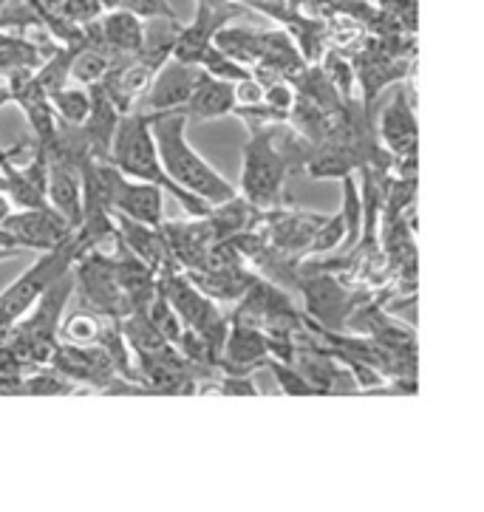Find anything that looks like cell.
I'll return each mask as SVG.
<instances>
[{
    "label": "cell",
    "instance_id": "1",
    "mask_svg": "<svg viewBox=\"0 0 484 512\" xmlns=\"http://www.w3.org/2000/svg\"><path fill=\"white\" fill-rule=\"evenodd\" d=\"M151 131L153 142H156V153L162 159V167L167 170V176L173 182L184 187L187 193L199 196L201 201H207L210 207H216L221 201H230L235 193V187L216 167H210L201 159L196 150L190 148L187 142V116L182 111H162V114H151Z\"/></svg>",
    "mask_w": 484,
    "mask_h": 512
},
{
    "label": "cell",
    "instance_id": "2",
    "mask_svg": "<svg viewBox=\"0 0 484 512\" xmlns=\"http://www.w3.org/2000/svg\"><path fill=\"white\" fill-rule=\"evenodd\" d=\"M108 162L119 167L131 179L162 187L167 196H173V199L182 204L184 210L190 213V218H201V215H207V210H210L207 201H201L199 196L187 193L184 187H179V184L167 176V170L162 167V159L156 153V142H153L151 114L131 111V114L119 116L117 131H114V139H111V150H108Z\"/></svg>",
    "mask_w": 484,
    "mask_h": 512
},
{
    "label": "cell",
    "instance_id": "3",
    "mask_svg": "<svg viewBox=\"0 0 484 512\" xmlns=\"http://www.w3.org/2000/svg\"><path fill=\"white\" fill-rule=\"evenodd\" d=\"M74 269L63 272L49 289L37 298L29 312L17 320L15 326L6 329V340L23 363L49 365L54 348L60 343V323L66 312L68 300L74 298Z\"/></svg>",
    "mask_w": 484,
    "mask_h": 512
},
{
    "label": "cell",
    "instance_id": "4",
    "mask_svg": "<svg viewBox=\"0 0 484 512\" xmlns=\"http://www.w3.org/2000/svg\"><path fill=\"white\" fill-rule=\"evenodd\" d=\"M278 125L252 128L250 142L244 145L241 193L238 196L250 201L255 210L281 207V199H284V179L289 173V165L278 148Z\"/></svg>",
    "mask_w": 484,
    "mask_h": 512
},
{
    "label": "cell",
    "instance_id": "5",
    "mask_svg": "<svg viewBox=\"0 0 484 512\" xmlns=\"http://www.w3.org/2000/svg\"><path fill=\"white\" fill-rule=\"evenodd\" d=\"M97 187L111 215H125L131 221L159 227L165 221V190L151 182H139L125 176L108 159H94Z\"/></svg>",
    "mask_w": 484,
    "mask_h": 512
},
{
    "label": "cell",
    "instance_id": "6",
    "mask_svg": "<svg viewBox=\"0 0 484 512\" xmlns=\"http://www.w3.org/2000/svg\"><path fill=\"white\" fill-rule=\"evenodd\" d=\"M77 258H80V252H77V244H74V235L68 238L66 244L49 249V252H40V258L0 292V329L15 326L51 283L74 266Z\"/></svg>",
    "mask_w": 484,
    "mask_h": 512
},
{
    "label": "cell",
    "instance_id": "7",
    "mask_svg": "<svg viewBox=\"0 0 484 512\" xmlns=\"http://www.w3.org/2000/svg\"><path fill=\"white\" fill-rule=\"evenodd\" d=\"M204 80V68L193 63H179L173 57H167L153 74L148 91L142 94V100L136 102V111L142 114H162V111H179L184 102L190 100V94L196 91V85Z\"/></svg>",
    "mask_w": 484,
    "mask_h": 512
},
{
    "label": "cell",
    "instance_id": "8",
    "mask_svg": "<svg viewBox=\"0 0 484 512\" xmlns=\"http://www.w3.org/2000/svg\"><path fill=\"white\" fill-rule=\"evenodd\" d=\"M17 241L20 249L49 252V249L66 244L74 230L66 224V218L54 213L51 207H34V210H12L0 224Z\"/></svg>",
    "mask_w": 484,
    "mask_h": 512
},
{
    "label": "cell",
    "instance_id": "9",
    "mask_svg": "<svg viewBox=\"0 0 484 512\" xmlns=\"http://www.w3.org/2000/svg\"><path fill=\"white\" fill-rule=\"evenodd\" d=\"M49 365H54L60 374H66L68 380L77 382L80 388L88 385L94 391H102L111 380H117V368L111 363V357L105 354L100 343H66L60 340L54 354H51Z\"/></svg>",
    "mask_w": 484,
    "mask_h": 512
},
{
    "label": "cell",
    "instance_id": "10",
    "mask_svg": "<svg viewBox=\"0 0 484 512\" xmlns=\"http://www.w3.org/2000/svg\"><path fill=\"white\" fill-rule=\"evenodd\" d=\"M159 230L165 235L173 261L182 266L184 272L204 269L207 258H210V249L216 247L218 241L204 215L193 218V221H162Z\"/></svg>",
    "mask_w": 484,
    "mask_h": 512
},
{
    "label": "cell",
    "instance_id": "11",
    "mask_svg": "<svg viewBox=\"0 0 484 512\" xmlns=\"http://www.w3.org/2000/svg\"><path fill=\"white\" fill-rule=\"evenodd\" d=\"M377 131H380V145L391 153V159L417 153V116H414L411 94H408L405 85H400L394 100L388 102V108L380 116V128Z\"/></svg>",
    "mask_w": 484,
    "mask_h": 512
},
{
    "label": "cell",
    "instance_id": "12",
    "mask_svg": "<svg viewBox=\"0 0 484 512\" xmlns=\"http://www.w3.org/2000/svg\"><path fill=\"white\" fill-rule=\"evenodd\" d=\"M46 201L54 213L66 218L71 230L80 227L83 218V176L80 167L66 159H49V179H46Z\"/></svg>",
    "mask_w": 484,
    "mask_h": 512
},
{
    "label": "cell",
    "instance_id": "13",
    "mask_svg": "<svg viewBox=\"0 0 484 512\" xmlns=\"http://www.w3.org/2000/svg\"><path fill=\"white\" fill-rule=\"evenodd\" d=\"M114 224H117V232H119V238H122V244L131 249L136 258L148 266L151 272H156V278H159V272H165L167 266H179L176 261H173L170 247H167L165 235H162L159 227L139 224V221L125 218V215H114ZM179 269H182V266H179Z\"/></svg>",
    "mask_w": 484,
    "mask_h": 512
},
{
    "label": "cell",
    "instance_id": "14",
    "mask_svg": "<svg viewBox=\"0 0 484 512\" xmlns=\"http://www.w3.org/2000/svg\"><path fill=\"white\" fill-rule=\"evenodd\" d=\"M97 26H100L102 49L111 51L114 57H136L142 51L145 23L136 15H131L128 9L114 6V9L102 12L97 17Z\"/></svg>",
    "mask_w": 484,
    "mask_h": 512
},
{
    "label": "cell",
    "instance_id": "15",
    "mask_svg": "<svg viewBox=\"0 0 484 512\" xmlns=\"http://www.w3.org/2000/svg\"><path fill=\"white\" fill-rule=\"evenodd\" d=\"M190 281L199 286L210 300L216 303H238L241 295L250 289V283L258 278L247 264L221 266V269H196V272H184Z\"/></svg>",
    "mask_w": 484,
    "mask_h": 512
},
{
    "label": "cell",
    "instance_id": "16",
    "mask_svg": "<svg viewBox=\"0 0 484 512\" xmlns=\"http://www.w3.org/2000/svg\"><path fill=\"white\" fill-rule=\"evenodd\" d=\"M235 83L227 80H216L204 71V80L196 85V91L190 94V100L184 102L182 111L187 119H221V116H230L235 108Z\"/></svg>",
    "mask_w": 484,
    "mask_h": 512
},
{
    "label": "cell",
    "instance_id": "17",
    "mask_svg": "<svg viewBox=\"0 0 484 512\" xmlns=\"http://www.w3.org/2000/svg\"><path fill=\"white\" fill-rule=\"evenodd\" d=\"M83 388L77 382H71L66 374H60L54 365H34L23 374V380L17 382L12 397H68V394H80Z\"/></svg>",
    "mask_w": 484,
    "mask_h": 512
},
{
    "label": "cell",
    "instance_id": "18",
    "mask_svg": "<svg viewBox=\"0 0 484 512\" xmlns=\"http://www.w3.org/2000/svg\"><path fill=\"white\" fill-rule=\"evenodd\" d=\"M213 46L218 51H224L227 57H233L235 63H241V66H247L252 71V66L258 63V51H261V32L227 23L213 34Z\"/></svg>",
    "mask_w": 484,
    "mask_h": 512
},
{
    "label": "cell",
    "instance_id": "19",
    "mask_svg": "<svg viewBox=\"0 0 484 512\" xmlns=\"http://www.w3.org/2000/svg\"><path fill=\"white\" fill-rule=\"evenodd\" d=\"M117 60L119 57H114L111 51L83 46V49L74 51L68 80H71V85H83V88H88V85H94V83H102V80H105V74L111 71V66H114Z\"/></svg>",
    "mask_w": 484,
    "mask_h": 512
},
{
    "label": "cell",
    "instance_id": "20",
    "mask_svg": "<svg viewBox=\"0 0 484 512\" xmlns=\"http://www.w3.org/2000/svg\"><path fill=\"white\" fill-rule=\"evenodd\" d=\"M74 51L71 46H54V49L43 57V63L34 68V80L37 85L46 91V94H54V91H60V88H66L71 80H68V71H71V60H74Z\"/></svg>",
    "mask_w": 484,
    "mask_h": 512
},
{
    "label": "cell",
    "instance_id": "21",
    "mask_svg": "<svg viewBox=\"0 0 484 512\" xmlns=\"http://www.w3.org/2000/svg\"><path fill=\"white\" fill-rule=\"evenodd\" d=\"M49 100L57 119H63L68 125H83L85 116L91 111V94H88V88H83V85L68 83L66 88L54 91Z\"/></svg>",
    "mask_w": 484,
    "mask_h": 512
},
{
    "label": "cell",
    "instance_id": "22",
    "mask_svg": "<svg viewBox=\"0 0 484 512\" xmlns=\"http://www.w3.org/2000/svg\"><path fill=\"white\" fill-rule=\"evenodd\" d=\"M105 314L91 312V309H83V312L71 314L68 320L60 323V340L66 343H80V346H88V343H97L102 334V326H105Z\"/></svg>",
    "mask_w": 484,
    "mask_h": 512
},
{
    "label": "cell",
    "instance_id": "23",
    "mask_svg": "<svg viewBox=\"0 0 484 512\" xmlns=\"http://www.w3.org/2000/svg\"><path fill=\"white\" fill-rule=\"evenodd\" d=\"M148 317L153 320V326L159 329V334L165 337L170 346H179V337H182V320H179V314L173 312V306L167 303V298L162 295V289H159V283H156V295L148 303Z\"/></svg>",
    "mask_w": 484,
    "mask_h": 512
},
{
    "label": "cell",
    "instance_id": "24",
    "mask_svg": "<svg viewBox=\"0 0 484 512\" xmlns=\"http://www.w3.org/2000/svg\"><path fill=\"white\" fill-rule=\"evenodd\" d=\"M210 77H216V80H227V83H241V80H250L252 71L247 66H241V63H235L233 57H227L224 51H218L213 43H210V49L201 54V63H199Z\"/></svg>",
    "mask_w": 484,
    "mask_h": 512
},
{
    "label": "cell",
    "instance_id": "25",
    "mask_svg": "<svg viewBox=\"0 0 484 512\" xmlns=\"http://www.w3.org/2000/svg\"><path fill=\"white\" fill-rule=\"evenodd\" d=\"M346 241V224H343V215L340 210L334 215H326L323 224L315 232L312 244H309V255H323V252H334Z\"/></svg>",
    "mask_w": 484,
    "mask_h": 512
},
{
    "label": "cell",
    "instance_id": "26",
    "mask_svg": "<svg viewBox=\"0 0 484 512\" xmlns=\"http://www.w3.org/2000/svg\"><path fill=\"white\" fill-rule=\"evenodd\" d=\"M122 9H128L131 15L139 20H153V17H165V20H179V15L173 12V6L167 0H119Z\"/></svg>",
    "mask_w": 484,
    "mask_h": 512
},
{
    "label": "cell",
    "instance_id": "27",
    "mask_svg": "<svg viewBox=\"0 0 484 512\" xmlns=\"http://www.w3.org/2000/svg\"><path fill=\"white\" fill-rule=\"evenodd\" d=\"M105 9L100 0H60V15L68 17L71 23L85 26L91 20H97Z\"/></svg>",
    "mask_w": 484,
    "mask_h": 512
},
{
    "label": "cell",
    "instance_id": "28",
    "mask_svg": "<svg viewBox=\"0 0 484 512\" xmlns=\"http://www.w3.org/2000/svg\"><path fill=\"white\" fill-rule=\"evenodd\" d=\"M264 105L269 108H275L278 114H284L289 119V111H292V105H295V85L289 83V80H278V83L264 85Z\"/></svg>",
    "mask_w": 484,
    "mask_h": 512
},
{
    "label": "cell",
    "instance_id": "29",
    "mask_svg": "<svg viewBox=\"0 0 484 512\" xmlns=\"http://www.w3.org/2000/svg\"><path fill=\"white\" fill-rule=\"evenodd\" d=\"M12 213V204L6 199V193H3V182H0V224H3V218Z\"/></svg>",
    "mask_w": 484,
    "mask_h": 512
}]
</instances>
